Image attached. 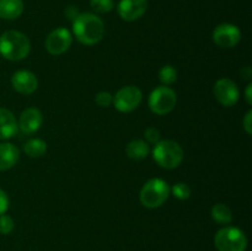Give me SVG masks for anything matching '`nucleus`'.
I'll list each match as a JSON object with an SVG mask.
<instances>
[{
    "label": "nucleus",
    "instance_id": "b1692460",
    "mask_svg": "<svg viewBox=\"0 0 252 251\" xmlns=\"http://www.w3.org/2000/svg\"><path fill=\"white\" fill-rule=\"evenodd\" d=\"M113 96L111 95L108 91H101L95 96V102L97 103L100 107H108L112 103Z\"/></svg>",
    "mask_w": 252,
    "mask_h": 251
},
{
    "label": "nucleus",
    "instance_id": "ddd939ff",
    "mask_svg": "<svg viewBox=\"0 0 252 251\" xmlns=\"http://www.w3.org/2000/svg\"><path fill=\"white\" fill-rule=\"evenodd\" d=\"M43 123V115L41 111L36 107H29L22 111L20 115L17 127L24 134H33L41 128Z\"/></svg>",
    "mask_w": 252,
    "mask_h": 251
},
{
    "label": "nucleus",
    "instance_id": "a211bd4d",
    "mask_svg": "<svg viewBox=\"0 0 252 251\" xmlns=\"http://www.w3.org/2000/svg\"><path fill=\"white\" fill-rule=\"evenodd\" d=\"M211 214H212V218L214 219V221H217L218 224H221V225L230 224L231 220H233V213H231V209L224 203L214 204L211 209Z\"/></svg>",
    "mask_w": 252,
    "mask_h": 251
},
{
    "label": "nucleus",
    "instance_id": "0eeeda50",
    "mask_svg": "<svg viewBox=\"0 0 252 251\" xmlns=\"http://www.w3.org/2000/svg\"><path fill=\"white\" fill-rule=\"evenodd\" d=\"M143 100V94L138 86L127 85L121 88L113 96L112 103L120 112L128 113L138 108Z\"/></svg>",
    "mask_w": 252,
    "mask_h": 251
},
{
    "label": "nucleus",
    "instance_id": "f257e3e1",
    "mask_svg": "<svg viewBox=\"0 0 252 251\" xmlns=\"http://www.w3.org/2000/svg\"><path fill=\"white\" fill-rule=\"evenodd\" d=\"M73 33L80 43L94 46L105 36V24L94 12H80L73 21Z\"/></svg>",
    "mask_w": 252,
    "mask_h": 251
},
{
    "label": "nucleus",
    "instance_id": "5701e85b",
    "mask_svg": "<svg viewBox=\"0 0 252 251\" xmlns=\"http://www.w3.org/2000/svg\"><path fill=\"white\" fill-rule=\"evenodd\" d=\"M15 228V221L14 219L11 218L7 214H1L0 216V234H4V235H7V234L11 233Z\"/></svg>",
    "mask_w": 252,
    "mask_h": 251
},
{
    "label": "nucleus",
    "instance_id": "9d476101",
    "mask_svg": "<svg viewBox=\"0 0 252 251\" xmlns=\"http://www.w3.org/2000/svg\"><path fill=\"white\" fill-rule=\"evenodd\" d=\"M213 41L220 48H233L241 41V31L236 25L220 24L214 29Z\"/></svg>",
    "mask_w": 252,
    "mask_h": 251
},
{
    "label": "nucleus",
    "instance_id": "412c9836",
    "mask_svg": "<svg viewBox=\"0 0 252 251\" xmlns=\"http://www.w3.org/2000/svg\"><path fill=\"white\" fill-rule=\"evenodd\" d=\"M170 192H172V194L177 199H180V201H186V199H189L191 197L192 193L191 187L187 184H185V182H177V184H175L174 187L170 188Z\"/></svg>",
    "mask_w": 252,
    "mask_h": 251
},
{
    "label": "nucleus",
    "instance_id": "bb28decb",
    "mask_svg": "<svg viewBox=\"0 0 252 251\" xmlns=\"http://www.w3.org/2000/svg\"><path fill=\"white\" fill-rule=\"evenodd\" d=\"M243 126H244V129L246 130L249 135L252 134V111L249 110L248 113L245 115L243 120Z\"/></svg>",
    "mask_w": 252,
    "mask_h": 251
},
{
    "label": "nucleus",
    "instance_id": "a878e982",
    "mask_svg": "<svg viewBox=\"0 0 252 251\" xmlns=\"http://www.w3.org/2000/svg\"><path fill=\"white\" fill-rule=\"evenodd\" d=\"M9 196H7L4 189L0 188V216L6 213V211L9 209Z\"/></svg>",
    "mask_w": 252,
    "mask_h": 251
},
{
    "label": "nucleus",
    "instance_id": "c85d7f7f",
    "mask_svg": "<svg viewBox=\"0 0 252 251\" xmlns=\"http://www.w3.org/2000/svg\"><path fill=\"white\" fill-rule=\"evenodd\" d=\"M245 98L249 105H252V84H249L245 90Z\"/></svg>",
    "mask_w": 252,
    "mask_h": 251
},
{
    "label": "nucleus",
    "instance_id": "f8f14e48",
    "mask_svg": "<svg viewBox=\"0 0 252 251\" xmlns=\"http://www.w3.org/2000/svg\"><path fill=\"white\" fill-rule=\"evenodd\" d=\"M11 85L21 95H31L38 88V79L30 70H17L12 74Z\"/></svg>",
    "mask_w": 252,
    "mask_h": 251
},
{
    "label": "nucleus",
    "instance_id": "aec40b11",
    "mask_svg": "<svg viewBox=\"0 0 252 251\" xmlns=\"http://www.w3.org/2000/svg\"><path fill=\"white\" fill-rule=\"evenodd\" d=\"M177 79V70L172 65H164L159 71V80L164 86H170Z\"/></svg>",
    "mask_w": 252,
    "mask_h": 251
},
{
    "label": "nucleus",
    "instance_id": "4be33fe9",
    "mask_svg": "<svg viewBox=\"0 0 252 251\" xmlns=\"http://www.w3.org/2000/svg\"><path fill=\"white\" fill-rule=\"evenodd\" d=\"M90 6L96 14H107L113 9V0H90Z\"/></svg>",
    "mask_w": 252,
    "mask_h": 251
},
{
    "label": "nucleus",
    "instance_id": "f3484780",
    "mask_svg": "<svg viewBox=\"0 0 252 251\" xmlns=\"http://www.w3.org/2000/svg\"><path fill=\"white\" fill-rule=\"evenodd\" d=\"M150 148L147 142L143 139H134L128 143L126 147V154L129 159L133 160H143L149 155Z\"/></svg>",
    "mask_w": 252,
    "mask_h": 251
},
{
    "label": "nucleus",
    "instance_id": "dca6fc26",
    "mask_svg": "<svg viewBox=\"0 0 252 251\" xmlns=\"http://www.w3.org/2000/svg\"><path fill=\"white\" fill-rule=\"evenodd\" d=\"M25 4L22 0H0V19L16 20L22 15Z\"/></svg>",
    "mask_w": 252,
    "mask_h": 251
},
{
    "label": "nucleus",
    "instance_id": "2eb2a0df",
    "mask_svg": "<svg viewBox=\"0 0 252 251\" xmlns=\"http://www.w3.org/2000/svg\"><path fill=\"white\" fill-rule=\"evenodd\" d=\"M20 157V150L11 143H0V171H5L16 165Z\"/></svg>",
    "mask_w": 252,
    "mask_h": 251
},
{
    "label": "nucleus",
    "instance_id": "20e7f679",
    "mask_svg": "<svg viewBox=\"0 0 252 251\" xmlns=\"http://www.w3.org/2000/svg\"><path fill=\"white\" fill-rule=\"evenodd\" d=\"M170 196V186L162 179H150L143 185L139 192L140 203L149 209L161 207Z\"/></svg>",
    "mask_w": 252,
    "mask_h": 251
},
{
    "label": "nucleus",
    "instance_id": "9b49d317",
    "mask_svg": "<svg viewBox=\"0 0 252 251\" xmlns=\"http://www.w3.org/2000/svg\"><path fill=\"white\" fill-rule=\"evenodd\" d=\"M148 9V0H121L117 12L125 21L132 22L139 20Z\"/></svg>",
    "mask_w": 252,
    "mask_h": 251
},
{
    "label": "nucleus",
    "instance_id": "c756f323",
    "mask_svg": "<svg viewBox=\"0 0 252 251\" xmlns=\"http://www.w3.org/2000/svg\"><path fill=\"white\" fill-rule=\"evenodd\" d=\"M240 73H241V75H243L245 79H248V80H250L251 79L252 71H251L250 66H244V68L240 70Z\"/></svg>",
    "mask_w": 252,
    "mask_h": 251
},
{
    "label": "nucleus",
    "instance_id": "7ed1b4c3",
    "mask_svg": "<svg viewBox=\"0 0 252 251\" xmlns=\"http://www.w3.org/2000/svg\"><path fill=\"white\" fill-rule=\"evenodd\" d=\"M153 157L160 167L176 169L184 160V149L175 140H159L153 149Z\"/></svg>",
    "mask_w": 252,
    "mask_h": 251
},
{
    "label": "nucleus",
    "instance_id": "4468645a",
    "mask_svg": "<svg viewBox=\"0 0 252 251\" xmlns=\"http://www.w3.org/2000/svg\"><path fill=\"white\" fill-rule=\"evenodd\" d=\"M17 121L10 110L0 107V140H6L16 134Z\"/></svg>",
    "mask_w": 252,
    "mask_h": 251
},
{
    "label": "nucleus",
    "instance_id": "393cba45",
    "mask_svg": "<svg viewBox=\"0 0 252 251\" xmlns=\"http://www.w3.org/2000/svg\"><path fill=\"white\" fill-rule=\"evenodd\" d=\"M160 130L155 127H149L145 129L144 137L145 139L148 140L149 143H153V144H157L158 142L160 140Z\"/></svg>",
    "mask_w": 252,
    "mask_h": 251
},
{
    "label": "nucleus",
    "instance_id": "f03ea898",
    "mask_svg": "<svg viewBox=\"0 0 252 251\" xmlns=\"http://www.w3.org/2000/svg\"><path fill=\"white\" fill-rule=\"evenodd\" d=\"M31 51L29 37L16 30L5 31L0 36V54L7 61L17 62L26 58Z\"/></svg>",
    "mask_w": 252,
    "mask_h": 251
},
{
    "label": "nucleus",
    "instance_id": "cd10ccee",
    "mask_svg": "<svg viewBox=\"0 0 252 251\" xmlns=\"http://www.w3.org/2000/svg\"><path fill=\"white\" fill-rule=\"evenodd\" d=\"M64 14H65V16L68 17V19L70 20L71 22H73L74 20H75L76 17L80 15V11H79V9L76 6H74V5H70V6L65 7V10H64Z\"/></svg>",
    "mask_w": 252,
    "mask_h": 251
},
{
    "label": "nucleus",
    "instance_id": "6ab92c4d",
    "mask_svg": "<svg viewBox=\"0 0 252 251\" xmlns=\"http://www.w3.org/2000/svg\"><path fill=\"white\" fill-rule=\"evenodd\" d=\"M24 152L30 157H41L42 155L46 154L47 152V143L44 140L38 139V138H33L25 143Z\"/></svg>",
    "mask_w": 252,
    "mask_h": 251
},
{
    "label": "nucleus",
    "instance_id": "1a4fd4ad",
    "mask_svg": "<svg viewBox=\"0 0 252 251\" xmlns=\"http://www.w3.org/2000/svg\"><path fill=\"white\" fill-rule=\"evenodd\" d=\"M213 94L217 101L224 107H233L239 101V96H240L238 85L228 78H221L217 80L213 86Z\"/></svg>",
    "mask_w": 252,
    "mask_h": 251
},
{
    "label": "nucleus",
    "instance_id": "6e6552de",
    "mask_svg": "<svg viewBox=\"0 0 252 251\" xmlns=\"http://www.w3.org/2000/svg\"><path fill=\"white\" fill-rule=\"evenodd\" d=\"M71 43H73V36L70 31L64 27H59V29L53 30L47 36L44 47L52 56H61L70 48Z\"/></svg>",
    "mask_w": 252,
    "mask_h": 251
},
{
    "label": "nucleus",
    "instance_id": "423d86ee",
    "mask_svg": "<svg viewBox=\"0 0 252 251\" xmlns=\"http://www.w3.org/2000/svg\"><path fill=\"white\" fill-rule=\"evenodd\" d=\"M177 102L176 93L169 86H158L150 93L148 105L155 115L164 116L171 112Z\"/></svg>",
    "mask_w": 252,
    "mask_h": 251
},
{
    "label": "nucleus",
    "instance_id": "39448f33",
    "mask_svg": "<svg viewBox=\"0 0 252 251\" xmlns=\"http://www.w3.org/2000/svg\"><path fill=\"white\" fill-rule=\"evenodd\" d=\"M214 245L218 251H245L248 248V238L236 226H224L217 231Z\"/></svg>",
    "mask_w": 252,
    "mask_h": 251
}]
</instances>
